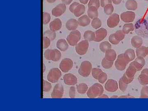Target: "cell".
Segmentation results:
<instances>
[{
    "label": "cell",
    "instance_id": "cell-7",
    "mask_svg": "<svg viewBox=\"0 0 148 111\" xmlns=\"http://www.w3.org/2000/svg\"><path fill=\"white\" fill-rule=\"evenodd\" d=\"M89 47L88 41L85 40L78 43L75 46L77 53L80 55H84L87 52Z\"/></svg>",
    "mask_w": 148,
    "mask_h": 111
},
{
    "label": "cell",
    "instance_id": "cell-37",
    "mask_svg": "<svg viewBox=\"0 0 148 111\" xmlns=\"http://www.w3.org/2000/svg\"><path fill=\"white\" fill-rule=\"evenodd\" d=\"M113 64L114 62L108 61L105 58H103L101 62V65L105 69H110L112 67Z\"/></svg>",
    "mask_w": 148,
    "mask_h": 111
},
{
    "label": "cell",
    "instance_id": "cell-40",
    "mask_svg": "<svg viewBox=\"0 0 148 111\" xmlns=\"http://www.w3.org/2000/svg\"><path fill=\"white\" fill-rule=\"evenodd\" d=\"M101 5V3L99 0H89L88 4V7L90 6H95L98 9Z\"/></svg>",
    "mask_w": 148,
    "mask_h": 111
},
{
    "label": "cell",
    "instance_id": "cell-10",
    "mask_svg": "<svg viewBox=\"0 0 148 111\" xmlns=\"http://www.w3.org/2000/svg\"><path fill=\"white\" fill-rule=\"evenodd\" d=\"M119 21V15L117 14H112L109 16L107 20V25L109 28H114L118 25Z\"/></svg>",
    "mask_w": 148,
    "mask_h": 111
},
{
    "label": "cell",
    "instance_id": "cell-19",
    "mask_svg": "<svg viewBox=\"0 0 148 111\" xmlns=\"http://www.w3.org/2000/svg\"><path fill=\"white\" fill-rule=\"evenodd\" d=\"M57 48L61 51H66L69 47V43L66 40L61 39L58 40L56 43Z\"/></svg>",
    "mask_w": 148,
    "mask_h": 111
},
{
    "label": "cell",
    "instance_id": "cell-29",
    "mask_svg": "<svg viewBox=\"0 0 148 111\" xmlns=\"http://www.w3.org/2000/svg\"><path fill=\"white\" fill-rule=\"evenodd\" d=\"M137 71V70L134 66L130 65L126 70L125 74L128 77L130 78H134V76Z\"/></svg>",
    "mask_w": 148,
    "mask_h": 111
},
{
    "label": "cell",
    "instance_id": "cell-38",
    "mask_svg": "<svg viewBox=\"0 0 148 111\" xmlns=\"http://www.w3.org/2000/svg\"><path fill=\"white\" fill-rule=\"evenodd\" d=\"M103 72L101 69L97 68H93L92 69L91 73L93 77L95 79L98 80L99 76Z\"/></svg>",
    "mask_w": 148,
    "mask_h": 111
},
{
    "label": "cell",
    "instance_id": "cell-54",
    "mask_svg": "<svg viewBox=\"0 0 148 111\" xmlns=\"http://www.w3.org/2000/svg\"><path fill=\"white\" fill-rule=\"evenodd\" d=\"M112 1L115 5H119L121 3L122 0H112Z\"/></svg>",
    "mask_w": 148,
    "mask_h": 111
},
{
    "label": "cell",
    "instance_id": "cell-23",
    "mask_svg": "<svg viewBox=\"0 0 148 111\" xmlns=\"http://www.w3.org/2000/svg\"><path fill=\"white\" fill-rule=\"evenodd\" d=\"M123 55L129 63L135 59L136 56L135 51L132 49H129L125 51V52L123 53Z\"/></svg>",
    "mask_w": 148,
    "mask_h": 111
},
{
    "label": "cell",
    "instance_id": "cell-3",
    "mask_svg": "<svg viewBox=\"0 0 148 111\" xmlns=\"http://www.w3.org/2000/svg\"><path fill=\"white\" fill-rule=\"evenodd\" d=\"M92 65L90 62L87 61H84L81 64L78 70L79 74L81 76L88 77L91 73Z\"/></svg>",
    "mask_w": 148,
    "mask_h": 111
},
{
    "label": "cell",
    "instance_id": "cell-52",
    "mask_svg": "<svg viewBox=\"0 0 148 111\" xmlns=\"http://www.w3.org/2000/svg\"><path fill=\"white\" fill-rule=\"evenodd\" d=\"M112 0H101L100 3L102 7L104 8L106 5L110 3H112Z\"/></svg>",
    "mask_w": 148,
    "mask_h": 111
},
{
    "label": "cell",
    "instance_id": "cell-14",
    "mask_svg": "<svg viewBox=\"0 0 148 111\" xmlns=\"http://www.w3.org/2000/svg\"><path fill=\"white\" fill-rule=\"evenodd\" d=\"M63 78L65 84L68 85L74 86L77 83L78 80L77 77L73 74H65Z\"/></svg>",
    "mask_w": 148,
    "mask_h": 111
},
{
    "label": "cell",
    "instance_id": "cell-5",
    "mask_svg": "<svg viewBox=\"0 0 148 111\" xmlns=\"http://www.w3.org/2000/svg\"><path fill=\"white\" fill-rule=\"evenodd\" d=\"M61 72L58 68H53L51 69L47 76L48 81L53 83L57 82L61 77Z\"/></svg>",
    "mask_w": 148,
    "mask_h": 111
},
{
    "label": "cell",
    "instance_id": "cell-12",
    "mask_svg": "<svg viewBox=\"0 0 148 111\" xmlns=\"http://www.w3.org/2000/svg\"><path fill=\"white\" fill-rule=\"evenodd\" d=\"M67 9L66 5L63 3L59 4L56 5L51 10L52 15L56 17H58L64 14Z\"/></svg>",
    "mask_w": 148,
    "mask_h": 111
},
{
    "label": "cell",
    "instance_id": "cell-2",
    "mask_svg": "<svg viewBox=\"0 0 148 111\" xmlns=\"http://www.w3.org/2000/svg\"><path fill=\"white\" fill-rule=\"evenodd\" d=\"M45 58L48 61H58L61 59V52L58 49H47L44 53Z\"/></svg>",
    "mask_w": 148,
    "mask_h": 111
},
{
    "label": "cell",
    "instance_id": "cell-51",
    "mask_svg": "<svg viewBox=\"0 0 148 111\" xmlns=\"http://www.w3.org/2000/svg\"><path fill=\"white\" fill-rule=\"evenodd\" d=\"M79 4V3L76 2H73V3H72L70 5V7H69V10H70V12H71V13H73L75 9L76 8L77 6Z\"/></svg>",
    "mask_w": 148,
    "mask_h": 111
},
{
    "label": "cell",
    "instance_id": "cell-35",
    "mask_svg": "<svg viewBox=\"0 0 148 111\" xmlns=\"http://www.w3.org/2000/svg\"><path fill=\"white\" fill-rule=\"evenodd\" d=\"M114 10V8L112 3L109 4L104 8V12L107 15H111L112 14Z\"/></svg>",
    "mask_w": 148,
    "mask_h": 111
},
{
    "label": "cell",
    "instance_id": "cell-21",
    "mask_svg": "<svg viewBox=\"0 0 148 111\" xmlns=\"http://www.w3.org/2000/svg\"><path fill=\"white\" fill-rule=\"evenodd\" d=\"M131 43L133 47L136 48L140 47L143 44V38L139 36H135L132 37L131 40Z\"/></svg>",
    "mask_w": 148,
    "mask_h": 111
},
{
    "label": "cell",
    "instance_id": "cell-15",
    "mask_svg": "<svg viewBox=\"0 0 148 111\" xmlns=\"http://www.w3.org/2000/svg\"><path fill=\"white\" fill-rule=\"evenodd\" d=\"M95 39L94 41L100 42L103 40L108 35V32L105 28H101L95 32Z\"/></svg>",
    "mask_w": 148,
    "mask_h": 111
},
{
    "label": "cell",
    "instance_id": "cell-16",
    "mask_svg": "<svg viewBox=\"0 0 148 111\" xmlns=\"http://www.w3.org/2000/svg\"><path fill=\"white\" fill-rule=\"evenodd\" d=\"M138 81L140 84L143 86L148 84V69H143L138 77Z\"/></svg>",
    "mask_w": 148,
    "mask_h": 111
},
{
    "label": "cell",
    "instance_id": "cell-26",
    "mask_svg": "<svg viewBox=\"0 0 148 111\" xmlns=\"http://www.w3.org/2000/svg\"><path fill=\"white\" fill-rule=\"evenodd\" d=\"M138 7V3L135 0H127L125 3V7L127 10H136Z\"/></svg>",
    "mask_w": 148,
    "mask_h": 111
},
{
    "label": "cell",
    "instance_id": "cell-36",
    "mask_svg": "<svg viewBox=\"0 0 148 111\" xmlns=\"http://www.w3.org/2000/svg\"><path fill=\"white\" fill-rule=\"evenodd\" d=\"M114 35L116 40L120 42L124 39L125 34L123 32L122 30H118L114 34Z\"/></svg>",
    "mask_w": 148,
    "mask_h": 111
},
{
    "label": "cell",
    "instance_id": "cell-24",
    "mask_svg": "<svg viewBox=\"0 0 148 111\" xmlns=\"http://www.w3.org/2000/svg\"><path fill=\"white\" fill-rule=\"evenodd\" d=\"M98 9L95 6H90L88 7L87 10L88 16L89 18L93 19L98 18Z\"/></svg>",
    "mask_w": 148,
    "mask_h": 111
},
{
    "label": "cell",
    "instance_id": "cell-56",
    "mask_svg": "<svg viewBox=\"0 0 148 111\" xmlns=\"http://www.w3.org/2000/svg\"><path fill=\"white\" fill-rule=\"evenodd\" d=\"M98 98H109L108 96V95H106V94H102V95L98 96Z\"/></svg>",
    "mask_w": 148,
    "mask_h": 111
},
{
    "label": "cell",
    "instance_id": "cell-11",
    "mask_svg": "<svg viewBox=\"0 0 148 111\" xmlns=\"http://www.w3.org/2000/svg\"><path fill=\"white\" fill-rule=\"evenodd\" d=\"M136 16L135 12L131 11L123 12L121 14V18L122 21L125 23H130L134 21Z\"/></svg>",
    "mask_w": 148,
    "mask_h": 111
},
{
    "label": "cell",
    "instance_id": "cell-58",
    "mask_svg": "<svg viewBox=\"0 0 148 111\" xmlns=\"http://www.w3.org/2000/svg\"><path fill=\"white\" fill-rule=\"evenodd\" d=\"M117 96H114V97H111V98H117Z\"/></svg>",
    "mask_w": 148,
    "mask_h": 111
},
{
    "label": "cell",
    "instance_id": "cell-18",
    "mask_svg": "<svg viewBox=\"0 0 148 111\" xmlns=\"http://www.w3.org/2000/svg\"><path fill=\"white\" fill-rule=\"evenodd\" d=\"M79 24L78 21L75 18H71L67 21L66 27L69 31H73L76 30Z\"/></svg>",
    "mask_w": 148,
    "mask_h": 111
},
{
    "label": "cell",
    "instance_id": "cell-6",
    "mask_svg": "<svg viewBox=\"0 0 148 111\" xmlns=\"http://www.w3.org/2000/svg\"><path fill=\"white\" fill-rule=\"evenodd\" d=\"M129 62L124 57L123 53L119 54L118 56L115 63V66L117 70L120 71H124Z\"/></svg>",
    "mask_w": 148,
    "mask_h": 111
},
{
    "label": "cell",
    "instance_id": "cell-44",
    "mask_svg": "<svg viewBox=\"0 0 148 111\" xmlns=\"http://www.w3.org/2000/svg\"><path fill=\"white\" fill-rule=\"evenodd\" d=\"M135 61L143 68L145 65V60L144 59V57H142V56H138L137 58L135 59Z\"/></svg>",
    "mask_w": 148,
    "mask_h": 111
},
{
    "label": "cell",
    "instance_id": "cell-28",
    "mask_svg": "<svg viewBox=\"0 0 148 111\" xmlns=\"http://www.w3.org/2000/svg\"><path fill=\"white\" fill-rule=\"evenodd\" d=\"M84 38L88 41H94L95 39V32L91 31H86L84 34Z\"/></svg>",
    "mask_w": 148,
    "mask_h": 111
},
{
    "label": "cell",
    "instance_id": "cell-48",
    "mask_svg": "<svg viewBox=\"0 0 148 111\" xmlns=\"http://www.w3.org/2000/svg\"><path fill=\"white\" fill-rule=\"evenodd\" d=\"M121 78L123 81L127 85L131 83L133 81V79H134V78H130L127 77L125 73L124 74V75H123V76Z\"/></svg>",
    "mask_w": 148,
    "mask_h": 111
},
{
    "label": "cell",
    "instance_id": "cell-22",
    "mask_svg": "<svg viewBox=\"0 0 148 111\" xmlns=\"http://www.w3.org/2000/svg\"><path fill=\"white\" fill-rule=\"evenodd\" d=\"M105 53V58L108 61L114 62L116 59V53L113 49H110L107 51Z\"/></svg>",
    "mask_w": 148,
    "mask_h": 111
},
{
    "label": "cell",
    "instance_id": "cell-53",
    "mask_svg": "<svg viewBox=\"0 0 148 111\" xmlns=\"http://www.w3.org/2000/svg\"><path fill=\"white\" fill-rule=\"evenodd\" d=\"M73 1V0H61L62 2L66 4V5H69Z\"/></svg>",
    "mask_w": 148,
    "mask_h": 111
},
{
    "label": "cell",
    "instance_id": "cell-33",
    "mask_svg": "<svg viewBox=\"0 0 148 111\" xmlns=\"http://www.w3.org/2000/svg\"><path fill=\"white\" fill-rule=\"evenodd\" d=\"M44 36L47 37L51 40L53 41L55 39L56 37V34L55 32L51 30H47L44 32L43 34Z\"/></svg>",
    "mask_w": 148,
    "mask_h": 111
},
{
    "label": "cell",
    "instance_id": "cell-57",
    "mask_svg": "<svg viewBox=\"0 0 148 111\" xmlns=\"http://www.w3.org/2000/svg\"><path fill=\"white\" fill-rule=\"evenodd\" d=\"M46 1L49 3H52L55 2L56 0H46Z\"/></svg>",
    "mask_w": 148,
    "mask_h": 111
},
{
    "label": "cell",
    "instance_id": "cell-30",
    "mask_svg": "<svg viewBox=\"0 0 148 111\" xmlns=\"http://www.w3.org/2000/svg\"><path fill=\"white\" fill-rule=\"evenodd\" d=\"M100 50L106 53L107 51L110 50L112 48V45L109 42L104 41L101 42L99 46Z\"/></svg>",
    "mask_w": 148,
    "mask_h": 111
},
{
    "label": "cell",
    "instance_id": "cell-49",
    "mask_svg": "<svg viewBox=\"0 0 148 111\" xmlns=\"http://www.w3.org/2000/svg\"><path fill=\"white\" fill-rule=\"evenodd\" d=\"M76 88L75 86H72L69 90V96L71 98H74L75 97Z\"/></svg>",
    "mask_w": 148,
    "mask_h": 111
},
{
    "label": "cell",
    "instance_id": "cell-41",
    "mask_svg": "<svg viewBox=\"0 0 148 111\" xmlns=\"http://www.w3.org/2000/svg\"><path fill=\"white\" fill-rule=\"evenodd\" d=\"M43 24L46 25L50 22L51 20V17L50 14L48 12H44L43 15Z\"/></svg>",
    "mask_w": 148,
    "mask_h": 111
},
{
    "label": "cell",
    "instance_id": "cell-43",
    "mask_svg": "<svg viewBox=\"0 0 148 111\" xmlns=\"http://www.w3.org/2000/svg\"><path fill=\"white\" fill-rule=\"evenodd\" d=\"M51 85L50 83L47 81L43 80V90L45 92H48L50 91L51 89Z\"/></svg>",
    "mask_w": 148,
    "mask_h": 111
},
{
    "label": "cell",
    "instance_id": "cell-55",
    "mask_svg": "<svg viewBox=\"0 0 148 111\" xmlns=\"http://www.w3.org/2000/svg\"><path fill=\"white\" fill-rule=\"evenodd\" d=\"M80 2L83 5H86L88 3L89 0H79Z\"/></svg>",
    "mask_w": 148,
    "mask_h": 111
},
{
    "label": "cell",
    "instance_id": "cell-4",
    "mask_svg": "<svg viewBox=\"0 0 148 111\" xmlns=\"http://www.w3.org/2000/svg\"><path fill=\"white\" fill-rule=\"evenodd\" d=\"M81 34L77 30L72 31L68 35L66 40L70 45L72 46H76L81 39Z\"/></svg>",
    "mask_w": 148,
    "mask_h": 111
},
{
    "label": "cell",
    "instance_id": "cell-59",
    "mask_svg": "<svg viewBox=\"0 0 148 111\" xmlns=\"http://www.w3.org/2000/svg\"><path fill=\"white\" fill-rule=\"evenodd\" d=\"M144 1H148V0H144Z\"/></svg>",
    "mask_w": 148,
    "mask_h": 111
},
{
    "label": "cell",
    "instance_id": "cell-31",
    "mask_svg": "<svg viewBox=\"0 0 148 111\" xmlns=\"http://www.w3.org/2000/svg\"><path fill=\"white\" fill-rule=\"evenodd\" d=\"M77 90L80 94H84L88 90V86L86 84L80 83L77 86Z\"/></svg>",
    "mask_w": 148,
    "mask_h": 111
},
{
    "label": "cell",
    "instance_id": "cell-32",
    "mask_svg": "<svg viewBox=\"0 0 148 111\" xmlns=\"http://www.w3.org/2000/svg\"><path fill=\"white\" fill-rule=\"evenodd\" d=\"M134 30V25L132 23H127L123 25L122 31L125 34H128L130 32Z\"/></svg>",
    "mask_w": 148,
    "mask_h": 111
},
{
    "label": "cell",
    "instance_id": "cell-8",
    "mask_svg": "<svg viewBox=\"0 0 148 111\" xmlns=\"http://www.w3.org/2000/svg\"><path fill=\"white\" fill-rule=\"evenodd\" d=\"M73 66V62L69 58H65L61 61L60 63V69L64 73H68Z\"/></svg>",
    "mask_w": 148,
    "mask_h": 111
},
{
    "label": "cell",
    "instance_id": "cell-25",
    "mask_svg": "<svg viewBox=\"0 0 148 111\" xmlns=\"http://www.w3.org/2000/svg\"><path fill=\"white\" fill-rule=\"evenodd\" d=\"M85 10V6L82 4H79L75 9L73 14L76 17H79L84 13Z\"/></svg>",
    "mask_w": 148,
    "mask_h": 111
},
{
    "label": "cell",
    "instance_id": "cell-47",
    "mask_svg": "<svg viewBox=\"0 0 148 111\" xmlns=\"http://www.w3.org/2000/svg\"><path fill=\"white\" fill-rule=\"evenodd\" d=\"M43 41L44 49H46L50 45L51 40L47 37L43 36Z\"/></svg>",
    "mask_w": 148,
    "mask_h": 111
},
{
    "label": "cell",
    "instance_id": "cell-17",
    "mask_svg": "<svg viewBox=\"0 0 148 111\" xmlns=\"http://www.w3.org/2000/svg\"><path fill=\"white\" fill-rule=\"evenodd\" d=\"M62 21L59 18H55L49 24V28L51 31L57 32L61 29L62 27Z\"/></svg>",
    "mask_w": 148,
    "mask_h": 111
},
{
    "label": "cell",
    "instance_id": "cell-39",
    "mask_svg": "<svg viewBox=\"0 0 148 111\" xmlns=\"http://www.w3.org/2000/svg\"><path fill=\"white\" fill-rule=\"evenodd\" d=\"M140 98H148V86H145L141 90Z\"/></svg>",
    "mask_w": 148,
    "mask_h": 111
},
{
    "label": "cell",
    "instance_id": "cell-20",
    "mask_svg": "<svg viewBox=\"0 0 148 111\" xmlns=\"http://www.w3.org/2000/svg\"><path fill=\"white\" fill-rule=\"evenodd\" d=\"M78 23L81 27H86L90 24V20L89 16L87 15H82L78 19Z\"/></svg>",
    "mask_w": 148,
    "mask_h": 111
},
{
    "label": "cell",
    "instance_id": "cell-50",
    "mask_svg": "<svg viewBox=\"0 0 148 111\" xmlns=\"http://www.w3.org/2000/svg\"><path fill=\"white\" fill-rule=\"evenodd\" d=\"M130 66H134L135 69H136V70H137V71H140L142 70V69H143V67L139 65V64H138V63H136L135 61L132 62V63H130Z\"/></svg>",
    "mask_w": 148,
    "mask_h": 111
},
{
    "label": "cell",
    "instance_id": "cell-45",
    "mask_svg": "<svg viewBox=\"0 0 148 111\" xmlns=\"http://www.w3.org/2000/svg\"><path fill=\"white\" fill-rule=\"evenodd\" d=\"M119 89H120L123 92H124L125 91V90L127 89V84L125 83L122 80L121 78L119 80Z\"/></svg>",
    "mask_w": 148,
    "mask_h": 111
},
{
    "label": "cell",
    "instance_id": "cell-46",
    "mask_svg": "<svg viewBox=\"0 0 148 111\" xmlns=\"http://www.w3.org/2000/svg\"><path fill=\"white\" fill-rule=\"evenodd\" d=\"M109 40L110 42L114 45H117L120 42L116 40L114 37V34L110 35L109 38Z\"/></svg>",
    "mask_w": 148,
    "mask_h": 111
},
{
    "label": "cell",
    "instance_id": "cell-27",
    "mask_svg": "<svg viewBox=\"0 0 148 111\" xmlns=\"http://www.w3.org/2000/svg\"><path fill=\"white\" fill-rule=\"evenodd\" d=\"M137 56H142L145 57L148 54V47L141 46L137 48L136 51Z\"/></svg>",
    "mask_w": 148,
    "mask_h": 111
},
{
    "label": "cell",
    "instance_id": "cell-42",
    "mask_svg": "<svg viewBox=\"0 0 148 111\" xmlns=\"http://www.w3.org/2000/svg\"><path fill=\"white\" fill-rule=\"evenodd\" d=\"M107 79H108V75L107 74L103 72L99 76L98 80L101 84H104L106 82Z\"/></svg>",
    "mask_w": 148,
    "mask_h": 111
},
{
    "label": "cell",
    "instance_id": "cell-9",
    "mask_svg": "<svg viewBox=\"0 0 148 111\" xmlns=\"http://www.w3.org/2000/svg\"><path fill=\"white\" fill-rule=\"evenodd\" d=\"M64 94V88L61 84H56L51 93V97L53 98H61Z\"/></svg>",
    "mask_w": 148,
    "mask_h": 111
},
{
    "label": "cell",
    "instance_id": "cell-1",
    "mask_svg": "<svg viewBox=\"0 0 148 111\" xmlns=\"http://www.w3.org/2000/svg\"><path fill=\"white\" fill-rule=\"evenodd\" d=\"M103 92L104 88L102 85L99 83H95L88 89L87 95L88 98H95L102 95Z\"/></svg>",
    "mask_w": 148,
    "mask_h": 111
},
{
    "label": "cell",
    "instance_id": "cell-60",
    "mask_svg": "<svg viewBox=\"0 0 148 111\" xmlns=\"http://www.w3.org/2000/svg\"></svg>",
    "mask_w": 148,
    "mask_h": 111
},
{
    "label": "cell",
    "instance_id": "cell-34",
    "mask_svg": "<svg viewBox=\"0 0 148 111\" xmlns=\"http://www.w3.org/2000/svg\"><path fill=\"white\" fill-rule=\"evenodd\" d=\"M91 26L94 29H99L102 26V21L98 17L93 18L91 21Z\"/></svg>",
    "mask_w": 148,
    "mask_h": 111
},
{
    "label": "cell",
    "instance_id": "cell-13",
    "mask_svg": "<svg viewBox=\"0 0 148 111\" xmlns=\"http://www.w3.org/2000/svg\"><path fill=\"white\" fill-rule=\"evenodd\" d=\"M105 89L110 92H114L118 89V84L116 81L109 79L107 81L105 85Z\"/></svg>",
    "mask_w": 148,
    "mask_h": 111
}]
</instances>
